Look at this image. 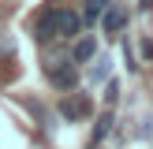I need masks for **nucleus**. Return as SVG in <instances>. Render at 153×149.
Returning <instances> with one entry per match:
<instances>
[{
    "instance_id": "obj_1",
    "label": "nucleus",
    "mask_w": 153,
    "mask_h": 149,
    "mask_svg": "<svg viewBox=\"0 0 153 149\" xmlns=\"http://www.w3.org/2000/svg\"><path fill=\"white\" fill-rule=\"evenodd\" d=\"M56 22H60V4H56V0H49V7L34 19V41H37V45L52 41V37H56Z\"/></svg>"
},
{
    "instance_id": "obj_2",
    "label": "nucleus",
    "mask_w": 153,
    "mask_h": 149,
    "mask_svg": "<svg viewBox=\"0 0 153 149\" xmlns=\"http://www.w3.org/2000/svg\"><path fill=\"white\" fill-rule=\"evenodd\" d=\"M45 74H49V82H52L56 89H64V93H67V89H75V86H79V71H75V67L67 63V60H49V67H45Z\"/></svg>"
},
{
    "instance_id": "obj_3",
    "label": "nucleus",
    "mask_w": 153,
    "mask_h": 149,
    "mask_svg": "<svg viewBox=\"0 0 153 149\" xmlns=\"http://www.w3.org/2000/svg\"><path fill=\"white\" fill-rule=\"evenodd\" d=\"M60 116H64L67 123H75V119L90 116V97H86V93H67V101L60 104Z\"/></svg>"
},
{
    "instance_id": "obj_4",
    "label": "nucleus",
    "mask_w": 153,
    "mask_h": 149,
    "mask_svg": "<svg viewBox=\"0 0 153 149\" xmlns=\"http://www.w3.org/2000/svg\"><path fill=\"white\" fill-rule=\"evenodd\" d=\"M123 22H127V11H123L120 4H108V7L101 11V30H105V34H120Z\"/></svg>"
},
{
    "instance_id": "obj_5",
    "label": "nucleus",
    "mask_w": 153,
    "mask_h": 149,
    "mask_svg": "<svg viewBox=\"0 0 153 149\" xmlns=\"http://www.w3.org/2000/svg\"><path fill=\"white\" fill-rule=\"evenodd\" d=\"M82 26V15L67 11V7H60V22H56V37H75Z\"/></svg>"
},
{
    "instance_id": "obj_6",
    "label": "nucleus",
    "mask_w": 153,
    "mask_h": 149,
    "mask_svg": "<svg viewBox=\"0 0 153 149\" xmlns=\"http://www.w3.org/2000/svg\"><path fill=\"white\" fill-rule=\"evenodd\" d=\"M94 52H97V41L94 37H82V41L71 49V63H86V60H94Z\"/></svg>"
},
{
    "instance_id": "obj_7",
    "label": "nucleus",
    "mask_w": 153,
    "mask_h": 149,
    "mask_svg": "<svg viewBox=\"0 0 153 149\" xmlns=\"http://www.w3.org/2000/svg\"><path fill=\"white\" fill-rule=\"evenodd\" d=\"M108 131H112V112H101V116H97V123H94V131H90V142H105L108 138Z\"/></svg>"
},
{
    "instance_id": "obj_8",
    "label": "nucleus",
    "mask_w": 153,
    "mask_h": 149,
    "mask_svg": "<svg viewBox=\"0 0 153 149\" xmlns=\"http://www.w3.org/2000/svg\"><path fill=\"white\" fill-rule=\"evenodd\" d=\"M108 74H112V60H108V56H97V60H94V67H90V82L97 86V82H105Z\"/></svg>"
},
{
    "instance_id": "obj_9",
    "label": "nucleus",
    "mask_w": 153,
    "mask_h": 149,
    "mask_svg": "<svg viewBox=\"0 0 153 149\" xmlns=\"http://www.w3.org/2000/svg\"><path fill=\"white\" fill-rule=\"evenodd\" d=\"M108 4H112V0H86V7H82V19H86V22H97V19H101V11H105Z\"/></svg>"
},
{
    "instance_id": "obj_10",
    "label": "nucleus",
    "mask_w": 153,
    "mask_h": 149,
    "mask_svg": "<svg viewBox=\"0 0 153 149\" xmlns=\"http://www.w3.org/2000/svg\"><path fill=\"white\" fill-rule=\"evenodd\" d=\"M116 97H120V86H116V82H108V78H105V101H116Z\"/></svg>"
}]
</instances>
